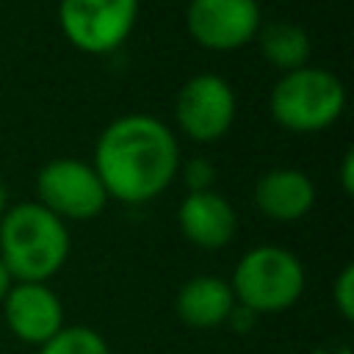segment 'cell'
I'll return each instance as SVG.
<instances>
[{
    "instance_id": "9",
    "label": "cell",
    "mask_w": 354,
    "mask_h": 354,
    "mask_svg": "<svg viewBox=\"0 0 354 354\" xmlns=\"http://www.w3.org/2000/svg\"><path fill=\"white\" fill-rule=\"evenodd\" d=\"M0 307L8 332L36 348L66 326L64 304L47 282H14Z\"/></svg>"
},
{
    "instance_id": "10",
    "label": "cell",
    "mask_w": 354,
    "mask_h": 354,
    "mask_svg": "<svg viewBox=\"0 0 354 354\" xmlns=\"http://www.w3.org/2000/svg\"><path fill=\"white\" fill-rule=\"evenodd\" d=\"M177 224L188 243L199 249H224L238 230L235 207L216 191H191L177 207Z\"/></svg>"
},
{
    "instance_id": "6",
    "label": "cell",
    "mask_w": 354,
    "mask_h": 354,
    "mask_svg": "<svg viewBox=\"0 0 354 354\" xmlns=\"http://www.w3.org/2000/svg\"><path fill=\"white\" fill-rule=\"evenodd\" d=\"M36 196L39 205L64 224L97 218L108 205L105 185L94 166L77 158H55L44 163L36 174Z\"/></svg>"
},
{
    "instance_id": "12",
    "label": "cell",
    "mask_w": 354,
    "mask_h": 354,
    "mask_svg": "<svg viewBox=\"0 0 354 354\" xmlns=\"http://www.w3.org/2000/svg\"><path fill=\"white\" fill-rule=\"evenodd\" d=\"M235 307L230 282L216 274H196L185 279L174 296V313L191 329H218L232 318Z\"/></svg>"
},
{
    "instance_id": "16",
    "label": "cell",
    "mask_w": 354,
    "mask_h": 354,
    "mask_svg": "<svg viewBox=\"0 0 354 354\" xmlns=\"http://www.w3.org/2000/svg\"><path fill=\"white\" fill-rule=\"evenodd\" d=\"M213 180H216V169L207 158H191L183 166V183L191 191H213Z\"/></svg>"
},
{
    "instance_id": "1",
    "label": "cell",
    "mask_w": 354,
    "mask_h": 354,
    "mask_svg": "<svg viewBox=\"0 0 354 354\" xmlns=\"http://www.w3.org/2000/svg\"><path fill=\"white\" fill-rule=\"evenodd\" d=\"M94 171L108 199L144 205L160 196L177 177L180 144L169 124L147 113L113 119L97 138Z\"/></svg>"
},
{
    "instance_id": "2",
    "label": "cell",
    "mask_w": 354,
    "mask_h": 354,
    "mask_svg": "<svg viewBox=\"0 0 354 354\" xmlns=\"http://www.w3.org/2000/svg\"><path fill=\"white\" fill-rule=\"evenodd\" d=\"M69 230L39 202H19L0 218V260L14 282H47L69 257Z\"/></svg>"
},
{
    "instance_id": "17",
    "label": "cell",
    "mask_w": 354,
    "mask_h": 354,
    "mask_svg": "<svg viewBox=\"0 0 354 354\" xmlns=\"http://www.w3.org/2000/svg\"><path fill=\"white\" fill-rule=\"evenodd\" d=\"M340 185H343V194H354V152L348 149L340 160Z\"/></svg>"
},
{
    "instance_id": "19",
    "label": "cell",
    "mask_w": 354,
    "mask_h": 354,
    "mask_svg": "<svg viewBox=\"0 0 354 354\" xmlns=\"http://www.w3.org/2000/svg\"><path fill=\"white\" fill-rule=\"evenodd\" d=\"M8 207H11V205H8V188H6V183L0 180V218L6 216Z\"/></svg>"
},
{
    "instance_id": "14",
    "label": "cell",
    "mask_w": 354,
    "mask_h": 354,
    "mask_svg": "<svg viewBox=\"0 0 354 354\" xmlns=\"http://www.w3.org/2000/svg\"><path fill=\"white\" fill-rule=\"evenodd\" d=\"M36 354H111V346L97 329L83 324H66L47 343H41Z\"/></svg>"
},
{
    "instance_id": "4",
    "label": "cell",
    "mask_w": 354,
    "mask_h": 354,
    "mask_svg": "<svg viewBox=\"0 0 354 354\" xmlns=\"http://www.w3.org/2000/svg\"><path fill=\"white\" fill-rule=\"evenodd\" d=\"M346 108V88L337 75L321 66H301L285 72L271 94V119L290 133H318L332 127Z\"/></svg>"
},
{
    "instance_id": "8",
    "label": "cell",
    "mask_w": 354,
    "mask_h": 354,
    "mask_svg": "<svg viewBox=\"0 0 354 354\" xmlns=\"http://www.w3.org/2000/svg\"><path fill=\"white\" fill-rule=\"evenodd\" d=\"M263 25L257 0H191L185 8L188 36L213 53H232L254 41Z\"/></svg>"
},
{
    "instance_id": "5",
    "label": "cell",
    "mask_w": 354,
    "mask_h": 354,
    "mask_svg": "<svg viewBox=\"0 0 354 354\" xmlns=\"http://www.w3.org/2000/svg\"><path fill=\"white\" fill-rule=\"evenodd\" d=\"M138 19V0H58V28L88 55L119 50Z\"/></svg>"
},
{
    "instance_id": "18",
    "label": "cell",
    "mask_w": 354,
    "mask_h": 354,
    "mask_svg": "<svg viewBox=\"0 0 354 354\" xmlns=\"http://www.w3.org/2000/svg\"><path fill=\"white\" fill-rule=\"evenodd\" d=\"M11 285H14V277L8 274V268H6V263L0 260V304H3V299L8 296V290H11Z\"/></svg>"
},
{
    "instance_id": "3",
    "label": "cell",
    "mask_w": 354,
    "mask_h": 354,
    "mask_svg": "<svg viewBox=\"0 0 354 354\" xmlns=\"http://www.w3.org/2000/svg\"><path fill=\"white\" fill-rule=\"evenodd\" d=\"M227 282L238 307L252 315H271L290 310L301 299L307 274L290 249L263 243L241 254Z\"/></svg>"
},
{
    "instance_id": "15",
    "label": "cell",
    "mask_w": 354,
    "mask_h": 354,
    "mask_svg": "<svg viewBox=\"0 0 354 354\" xmlns=\"http://www.w3.org/2000/svg\"><path fill=\"white\" fill-rule=\"evenodd\" d=\"M332 304L343 321L354 318V266H343L332 282Z\"/></svg>"
},
{
    "instance_id": "13",
    "label": "cell",
    "mask_w": 354,
    "mask_h": 354,
    "mask_svg": "<svg viewBox=\"0 0 354 354\" xmlns=\"http://www.w3.org/2000/svg\"><path fill=\"white\" fill-rule=\"evenodd\" d=\"M254 41L260 44L263 58L274 69H279L282 75L307 66L310 53H313L307 30L301 25H296V22H288V19L263 22L257 36H254Z\"/></svg>"
},
{
    "instance_id": "11",
    "label": "cell",
    "mask_w": 354,
    "mask_h": 354,
    "mask_svg": "<svg viewBox=\"0 0 354 354\" xmlns=\"http://www.w3.org/2000/svg\"><path fill=\"white\" fill-rule=\"evenodd\" d=\"M315 205V183L301 169H271L254 183V207L279 224L304 218Z\"/></svg>"
},
{
    "instance_id": "7",
    "label": "cell",
    "mask_w": 354,
    "mask_h": 354,
    "mask_svg": "<svg viewBox=\"0 0 354 354\" xmlns=\"http://www.w3.org/2000/svg\"><path fill=\"white\" fill-rule=\"evenodd\" d=\"M235 91L213 72L194 75L183 83L174 100L177 127L196 144H213L224 138L235 122Z\"/></svg>"
}]
</instances>
